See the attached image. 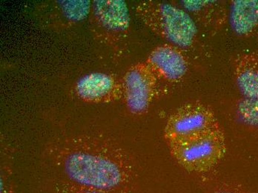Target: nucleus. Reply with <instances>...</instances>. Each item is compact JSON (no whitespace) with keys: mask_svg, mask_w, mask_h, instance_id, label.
Returning <instances> with one entry per match:
<instances>
[{"mask_svg":"<svg viewBox=\"0 0 258 193\" xmlns=\"http://www.w3.org/2000/svg\"><path fill=\"white\" fill-rule=\"evenodd\" d=\"M180 3L181 8L205 28L220 27L227 18L226 7L218 0H183Z\"/></svg>","mask_w":258,"mask_h":193,"instance_id":"obj_11","label":"nucleus"},{"mask_svg":"<svg viewBox=\"0 0 258 193\" xmlns=\"http://www.w3.org/2000/svg\"><path fill=\"white\" fill-rule=\"evenodd\" d=\"M228 17L237 36L258 38V0H233Z\"/></svg>","mask_w":258,"mask_h":193,"instance_id":"obj_9","label":"nucleus"},{"mask_svg":"<svg viewBox=\"0 0 258 193\" xmlns=\"http://www.w3.org/2000/svg\"><path fill=\"white\" fill-rule=\"evenodd\" d=\"M158 81L146 62H138L127 70L122 79V98L132 114L147 112L155 99Z\"/></svg>","mask_w":258,"mask_h":193,"instance_id":"obj_5","label":"nucleus"},{"mask_svg":"<svg viewBox=\"0 0 258 193\" xmlns=\"http://www.w3.org/2000/svg\"><path fill=\"white\" fill-rule=\"evenodd\" d=\"M60 9L68 19L80 21L86 18L91 11L92 3L89 1H62Z\"/></svg>","mask_w":258,"mask_h":193,"instance_id":"obj_13","label":"nucleus"},{"mask_svg":"<svg viewBox=\"0 0 258 193\" xmlns=\"http://www.w3.org/2000/svg\"><path fill=\"white\" fill-rule=\"evenodd\" d=\"M236 120L244 128L258 133V99H240L234 106Z\"/></svg>","mask_w":258,"mask_h":193,"instance_id":"obj_12","label":"nucleus"},{"mask_svg":"<svg viewBox=\"0 0 258 193\" xmlns=\"http://www.w3.org/2000/svg\"><path fill=\"white\" fill-rule=\"evenodd\" d=\"M169 148L174 161L190 173L207 174L212 172L226 155V136L220 125L201 136Z\"/></svg>","mask_w":258,"mask_h":193,"instance_id":"obj_3","label":"nucleus"},{"mask_svg":"<svg viewBox=\"0 0 258 193\" xmlns=\"http://www.w3.org/2000/svg\"><path fill=\"white\" fill-rule=\"evenodd\" d=\"M212 108L201 102L188 103L168 117L163 136L168 147L189 141L219 125Z\"/></svg>","mask_w":258,"mask_h":193,"instance_id":"obj_4","label":"nucleus"},{"mask_svg":"<svg viewBox=\"0 0 258 193\" xmlns=\"http://www.w3.org/2000/svg\"><path fill=\"white\" fill-rule=\"evenodd\" d=\"M233 73L243 97L258 99V51L237 54L233 62Z\"/></svg>","mask_w":258,"mask_h":193,"instance_id":"obj_10","label":"nucleus"},{"mask_svg":"<svg viewBox=\"0 0 258 193\" xmlns=\"http://www.w3.org/2000/svg\"><path fill=\"white\" fill-rule=\"evenodd\" d=\"M51 162L64 179L110 193H130L137 167L128 152L102 134H78L49 146Z\"/></svg>","mask_w":258,"mask_h":193,"instance_id":"obj_1","label":"nucleus"},{"mask_svg":"<svg viewBox=\"0 0 258 193\" xmlns=\"http://www.w3.org/2000/svg\"><path fill=\"white\" fill-rule=\"evenodd\" d=\"M209 193H258L240 183L231 181H221L216 183Z\"/></svg>","mask_w":258,"mask_h":193,"instance_id":"obj_15","label":"nucleus"},{"mask_svg":"<svg viewBox=\"0 0 258 193\" xmlns=\"http://www.w3.org/2000/svg\"><path fill=\"white\" fill-rule=\"evenodd\" d=\"M135 12L148 28L171 45L188 49L198 40L196 23L182 8L164 2L146 0L138 3Z\"/></svg>","mask_w":258,"mask_h":193,"instance_id":"obj_2","label":"nucleus"},{"mask_svg":"<svg viewBox=\"0 0 258 193\" xmlns=\"http://www.w3.org/2000/svg\"><path fill=\"white\" fill-rule=\"evenodd\" d=\"M158 80L180 83L188 71V60L182 48L170 43L154 48L146 61Z\"/></svg>","mask_w":258,"mask_h":193,"instance_id":"obj_7","label":"nucleus"},{"mask_svg":"<svg viewBox=\"0 0 258 193\" xmlns=\"http://www.w3.org/2000/svg\"><path fill=\"white\" fill-rule=\"evenodd\" d=\"M54 191L55 193H110L97 188L78 184L66 179L56 183Z\"/></svg>","mask_w":258,"mask_h":193,"instance_id":"obj_14","label":"nucleus"},{"mask_svg":"<svg viewBox=\"0 0 258 193\" xmlns=\"http://www.w3.org/2000/svg\"><path fill=\"white\" fill-rule=\"evenodd\" d=\"M93 24L96 31L110 44L122 42L128 37L130 14L122 0H100L91 6Z\"/></svg>","mask_w":258,"mask_h":193,"instance_id":"obj_6","label":"nucleus"},{"mask_svg":"<svg viewBox=\"0 0 258 193\" xmlns=\"http://www.w3.org/2000/svg\"><path fill=\"white\" fill-rule=\"evenodd\" d=\"M75 91L89 103H107L122 97V81L110 74L93 72L78 80Z\"/></svg>","mask_w":258,"mask_h":193,"instance_id":"obj_8","label":"nucleus"}]
</instances>
